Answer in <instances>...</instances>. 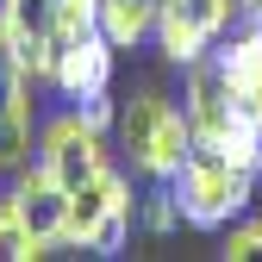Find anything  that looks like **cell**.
Instances as JSON below:
<instances>
[{"label": "cell", "mask_w": 262, "mask_h": 262, "mask_svg": "<svg viewBox=\"0 0 262 262\" xmlns=\"http://www.w3.org/2000/svg\"><path fill=\"white\" fill-rule=\"evenodd\" d=\"M169 187L181 200V225H193V231H225L231 219L250 212L256 169H244V162L225 156L219 144H193L187 162L169 175Z\"/></svg>", "instance_id": "1"}, {"label": "cell", "mask_w": 262, "mask_h": 262, "mask_svg": "<svg viewBox=\"0 0 262 262\" xmlns=\"http://www.w3.org/2000/svg\"><path fill=\"white\" fill-rule=\"evenodd\" d=\"M113 138H119V156L131 162L138 181H169L187 162V150H193V125H187V113L175 100H162L156 88H144V94H131L119 106Z\"/></svg>", "instance_id": "2"}, {"label": "cell", "mask_w": 262, "mask_h": 262, "mask_svg": "<svg viewBox=\"0 0 262 262\" xmlns=\"http://www.w3.org/2000/svg\"><path fill=\"white\" fill-rule=\"evenodd\" d=\"M131 225H138V187H131V175L100 169L94 181H81L69 193V231H62V244L88 250V256H119Z\"/></svg>", "instance_id": "3"}, {"label": "cell", "mask_w": 262, "mask_h": 262, "mask_svg": "<svg viewBox=\"0 0 262 262\" xmlns=\"http://www.w3.org/2000/svg\"><path fill=\"white\" fill-rule=\"evenodd\" d=\"M31 162H44V169H50L62 187H69V193H75L81 181H94L100 169H113V156H106V131H94L75 106H69V113H56V119H44Z\"/></svg>", "instance_id": "4"}, {"label": "cell", "mask_w": 262, "mask_h": 262, "mask_svg": "<svg viewBox=\"0 0 262 262\" xmlns=\"http://www.w3.org/2000/svg\"><path fill=\"white\" fill-rule=\"evenodd\" d=\"M7 200L19 212V225L31 231V244L38 250H56L62 231H69V187H62L44 162H25V169H13V187H7Z\"/></svg>", "instance_id": "5"}, {"label": "cell", "mask_w": 262, "mask_h": 262, "mask_svg": "<svg viewBox=\"0 0 262 262\" xmlns=\"http://www.w3.org/2000/svg\"><path fill=\"white\" fill-rule=\"evenodd\" d=\"M31 162V69L0 38V169Z\"/></svg>", "instance_id": "6"}, {"label": "cell", "mask_w": 262, "mask_h": 262, "mask_svg": "<svg viewBox=\"0 0 262 262\" xmlns=\"http://www.w3.org/2000/svg\"><path fill=\"white\" fill-rule=\"evenodd\" d=\"M0 38H7L13 56L31 69V81H50V56H56V0H7V13H0Z\"/></svg>", "instance_id": "7"}, {"label": "cell", "mask_w": 262, "mask_h": 262, "mask_svg": "<svg viewBox=\"0 0 262 262\" xmlns=\"http://www.w3.org/2000/svg\"><path fill=\"white\" fill-rule=\"evenodd\" d=\"M113 44L100 38V31H88V38L62 44L56 62H50V88L62 94V100H88V94H106L113 88Z\"/></svg>", "instance_id": "8"}, {"label": "cell", "mask_w": 262, "mask_h": 262, "mask_svg": "<svg viewBox=\"0 0 262 262\" xmlns=\"http://www.w3.org/2000/svg\"><path fill=\"white\" fill-rule=\"evenodd\" d=\"M181 113H187V125H193V144H219L225 131H231V119H237V100H231V88H225V75H219V62H212V56L187 69Z\"/></svg>", "instance_id": "9"}, {"label": "cell", "mask_w": 262, "mask_h": 262, "mask_svg": "<svg viewBox=\"0 0 262 262\" xmlns=\"http://www.w3.org/2000/svg\"><path fill=\"white\" fill-rule=\"evenodd\" d=\"M212 62H219L225 88H231L237 113L262 119V38H256L250 25H244V31H231L225 44H212Z\"/></svg>", "instance_id": "10"}, {"label": "cell", "mask_w": 262, "mask_h": 262, "mask_svg": "<svg viewBox=\"0 0 262 262\" xmlns=\"http://www.w3.org/2000/svg\"><path fill=\"white\" fill-rule=\"evenodd\" d=\"M94 19L113 50H138L144 38H156V0H100Z\"/></svg>", "instance_id": "11"}, {"label": "cell", "mask_w": 262, "mask_h": 262, "mask_svg": "<svg viewBox=\"0 0 262 262\" xmlns=\"http://www.w3.org/2000/svg\"><path fill=\"white\" fill-rule=\"evenodd\" d=\"M138 225H144L150 237H169L175 225H181V200H175L169 181H150V187L138 193Z\"/></svg>", "instance_id": "12"}, {"label": "cell", "mask_w": 262, "mask_h": 262, "mask_svg": "<svg viewBox=\"0 0 262 262\" xmlns=\"http://www.w3.org/2000/svg\"><path fill=\"white\" fill-rule=\"evenodd\" d=\"M162 13H181V19H193L200 31H212V38H225L231 31V13H244L237 0H156Z\"/></svg>", "instance_id": "13"}, {"label": "cell", "mask_w": 262, "mask_h": 262, "mask_svg": "<svg viewBox=\"0 0 262 262\" xmlns=\"http://www.w3.org/2000/svg\"><path fill=\"white\" fill-rule=\"evenodd\" d=\"M31 256H44V250L31 244V231H25L19 212H13V200L0 193V262H31Z\"/></svg>", "instance_id": "14"}, {"label": "cell", "mask_w": 262, "mask_h": 262, "mask_svg": "<svg viewBox=\"0 0 262 262\" xmlns=\"http://www.w3.org/2000/svg\"><path fill=\"white\" fill-rule=\"evenodd\" d=\"M219 256H225V262H250V256H262V219H231V225H225Z\"/></svg>", "instance_id": "15"}, {"label": "cell", "mask_w": 262, "mask_h": 262, "mask_svg": "<svg viewBox=\"0 0 262 262\" xmlns=\"http://www.w3.org/2000/svg\"><path fill=\"white\" fill-rule=\"evenodd\" d=\"M69 106H75L94 131H106V138H113V125H119V100H113V88H106V94H88V100H69Z\"/></svg>", "instance_id": "16"}, {"label": "cell", "mask_w": 262, "mask_h": 262, "mask_svg": "<svg viewBox=\"0 0 262 262\" xmlns=\"http://www.w3.org/2000/svg\"><path fill=\"white\" fill-rule=\"evenodd\" d=\"M237 7H262V0H237Z\"/></svg>", "instance_id": "17"}]
</instances>
